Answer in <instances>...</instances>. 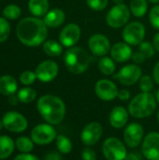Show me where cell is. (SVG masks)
I'll use <instances>...</instances> for the list:
<instances>
[{"label": "cell", "mask_w": 159, "mask_h": 160, "mask_svg": "<svg viewBox=\"0 0 159 160\" xmlns=\"http://www.w3.org/2000/svg\"><path fill=\"white\" fill-rule=\"evenodd\" d=\"M129 115L130 114L128 112V110H127L125 107L116 106L110 112L109 123L113 128L121 129L127 125Z\"/></svg>", "instance_id": "cell-19"}, {"label": "cell", "mask_w": 159, "mask_h": 160, "mask_svg": "<svg viewBox=\"0 0 159 160\" xmlns=\"http://www.w3.org/2000/svg\"><path fill=\"white\" fill-rule=\"evenodd\" d=\"M103 134V127L98 122H90L88 123L82 130L80 139L81 142L85 146H93L97 144L101 139Z\"/></svg>", "instance_id": "cell-11"}, {"label": "cell", "mask_w": 159, "mask_h": 160, "mask_svg": "<svg viewBox=\"0 0 159 160\" xmlns=\"http://www.w3.org/2000/svg\"><path fill=\"white\" fill-rule=\"evenodd\" d=\"M131 59H132V61H133L134 64L141 65V64H143L147 58L145 57V55L142 52L138 51V52H133V54L131 56Z\"/></svg>", "instance_id": "cell-38"}, {"label": "cell", "mask_w": 159, "mask_h": 160, "mask_svg": "<svg viewBox=\"0 0 159 160\" xmlns=\"http://www.w3.org/2000/svg\"><path fill=\"white\" fill-rule=\"evenodd\" d=\"M14 148L15 142L10 137L7 135L0 136V160L9 158L13 153Z\"/></svg>", "instance_id": "cell-23"}, {"label": "cell", "mask_w": 159, "mask_h": 160, "mask_svg": "<svg viewBox=\"0 0 159 160\" xmlns=\"http://www.w3.org/2000/svg\"><path fill=\"white\" fill-rule=\"evenodd\" d=\"M81 158L82 160H97V153L94 149H92L91 147L87 146L85 148H83L82 150L81 153Z\"/></svg>", "instance_id": "cell-37"}, {"label": "cell", "mask_w": 159, "mask_h": 160, "mask_svg": "<svg viewBox=\"0 0 159 160\" xmlns=\"http://www.w3.org/2000/svg\"><path fill=\"white\" fill-rule=\"evenodd\" d=\"M119 89L117 85L109 79L98 80L95 84L96 96L103 101H112L118 96Z\"/></svg>", "instance_id": "cell-12"}, {"label": "cell", "mask_w": 159, "mask_h": 160, "mask_svg": "<svg viewBox=\"0 0 159 160\" xmlns=\"http://www.w3.org/2000/svg\"><path fill=\"white\" fill-rule=\"evenodd\" d=\"M47 27L43 20L37 17H27L18 23L16 34L23 45L37 47L46 40L48 36Z\"/></svg>", "instance_id": "cell-1"}, {"label": "cell", "mask_w": 159, "mask_h": 160, "mask_svg": "<svg viewBox=\"0 0 159 160\" xmlns=\"http://www.w3.org/2000/svg\"><path fill=\"white\" fill-rule=\"evenodd\" d=\"M147 1L152 3V4H155V5H157L159 3V0H147Z\"/></svg>", "instance_id": "cell-47"}, {"label": "cell", "mask_w": 159, "mask_h": 160, "mask_svg": "<svg viewBox=\"0 0 159 160\" xmlns=\"http://www.w3.org/2000/svg\"><path fill=\"white\" fill-rule=\"evenodd\" d=\"M57 137L56 130L51 124L37 125L31 131V139L36 144L46 145L55 141Z\"/></svg>", "instance_id": "cell-9"}, {"label": "cell", "mask_w": 159, "mask_h": 160, "mask_svg": "<svg viewBox=\"0 0 159 160\" xmlns=\"http://www.w3.org/2000/svg\"><path fill=\"white\" fill-rule=\"evenodd\" d=\"M89 51L96 56H105L110 53L112 44L107 36L103 34H94L92 35L87 42Z\"/></svg>", "instance_id": "cell-15"}, {"label": "cell", "mask_w": 159, "mask_h": 160, "mask_svg": "<svg viewBox=\"0 0 159 160\" xmlns=\"http://www.w3.org/2000/svg\"><path fill=\"white\" fill-rule=\"evenodd\" d=\"M21 8L17 5H8L3 10V15L7 19L15 20L21 16Z\"/></svg>", "instance_id": "cell-31"}, {"label": "cell", "mask_w": 159, "mask_h": 160, "mask_svg": "<svg viewBox=\"0 0 159 160\" xmlns=\"http://www.w3.org/2000/svg\"><path fill=\"white\" fill-rule=\"evenodd\" d=\"M149 22L153 28L159 30V5L154 6L149 12Z\"/></svg>", "instance_id": "cell-34"}, {"label": "cell", "mask_w": 159, "mask_h": 160, "mask_svg": "<svg viewBox=\"0 0 159 160\" xmlns=\"http://www.w3.org/2000/svg\"><path fill=\"white\" fill-rule=\"evenodd\" d=\"M142 76V70L141 67L134 63L124 66L117 73L112 75L114 80L125 86H131L136 82H139Z\"/></svg>", "instance_id": "cell-8"}, {"label": "cell", "mask_w": 159, "mask_h": 160, "mask_svg": "<svg viewBox=\"0 0 159 160\" xmlns=\"http://www.w3.org/2000/svg\"><path fill=\"white\" fill-rule=\"evenodd\" d=\"M34 142L31 138H28L26 136H22L16 139L15 146L16 148L23 154H28L33 151L34 149Z\"/></svg>", "instance_id": "cell-28"}, {"label": "cell", "mask_w": 159, "mask_h": 160, "mask_svg": "<svg viewBox=\"0 0 159 160\" xmlns=\"http://www.w3.org/2000/svg\"><path fill=\"white\" fill-rule=\"evenodd\" d=\"M4 128L13 133H22L28 128L27 119L18 112H7L2 118Z\"/></svg>", "instance_id": "cell-10"}, {"label": "cell", "mask_w": 159, "mask_h": 160, "mask_svg": "<svg viewBox=\"0 0 159 160\" xmlns=\"http://www.w3.org/2000/svg\"><path fill=\"white\" fill-rule=\"evenodd\" d=\"M142 152L147 160H159V133L149 132L142 142Z\"/></svg>", "instance_id": "cell-14"}, {"label": "cell", "mask_w": 159, "mask_h": 160, "mask_svg": "<svg viewBox=\"0 0 159 160\" xmlns=\"http://www.w3.org/2000/svg\"><path fill=\"white\" fill-rule=\"evenodd\" d=\"M144 139V128L140 123L128 124L124 131V141L127 147L137 148Z\"/></svg>", "instance_id": "cell-16"}, {"label": "cell", "mask_w": 159, "mask_h": 160, "mask_svg": "<svg viewBox=\"0 0 159 160\" xmlns=\"http://www.w3.org/2000/svg\"><path fill=\"white\" fill-rule=\"evenodd\" d=\"M129 9L131 14L137 18H142L148 11L147 0H130Z\"/></svg>", "instance_id": "cell-25"}, {"label": "cell", "mask_w": 159, "mask_h": 160, "mask_svg": "<svg viewBox=\"0 0 159 160\" xmlns=\"http://www.w3.org/2000/svg\"><path fill=\"white\" fill-rule=\"evenodd\" d=\"M10 33V25L8 22L5 19L0 17V42L7 40Z\"/></svg>", "instance_id": "cell-35"}, {"label": "cell", "mask_w": 159, "mask_h": 160, "mask_svg": "<svg viewBox=\"0 0 159 160\" xmlns=\"http://www.w3.org/2000/svg\"><path fill=\"white\" fill-rule=\"evenodd\" d=\"M125 160H142V159H141V158H140V156H139V155H137V154H135V153H129V154H127V157H126Z\"/></svg>", "instance_id": "cell-44"}, {"label": "cell", "mask_w": 159, "mask_h": 160, "mask_svg": "<svg viewBox=\"0 0 159 160\" xmlns=\"http://www.w3.org/2000/svg\"><path fill=\"white\" fill-rule=\"evenodd\" d=\"M4 126H3V123H2V120L0 121V131H1V129H2V128H3Z\"/></svg>", "instance_id": "cell-49"}, {"label": "cell", "mask_w": 159, "mask_h": 160, "mask_svg": "<svg viewBox=\"0 0 159 160\" xmlns=\"http://www.w3.org/2000/svg\"><path fill=\"white\" fill-rule=\"evenodd\" d=\"M131 98V94L127 89H121L118 92L117 98H119L121 101H127Z\"/></svg>", "instance_id": "cell-40"}, {"label": "cell", "mask_w": 159, "mask_h": 160, "mask_svg": "<svg viewBox=\"0 0 159 160\" xmlns=\"http://www.w3.org/2000/svg\"><path fill=\"white\" fill-rule=\"evenodd\" d=\"M14 160H40L37 157H36V156H34V155H32V154H20V155H18Z\"/></svg>", "instance_id": "cell-41"}, {"label": "cell", "mask_w": 159, "mask_h": 160, "mask_svg": "<svg viewBox=\"0 0 159 160\" xmlns=\"http://www.w3.org/2000/svg\"><path fill=\"white\" fill-rule=\"evenodd\" d=\"M37 109L41 117L51 125L60 124L67 112V107L63 99L54 95H44L37 102Z\"/></svg>", "instance_id": "cell-2"}, {"label": "cell", "mask_w": 159, "mask_h": 160, "mask_svg": "<svg viewBox=\"0 0 159 160\" xmlns=\"http://www.w3.org/2000/svg\"><path fill=\"white\" fill-rule=\"evenodd\" d=\"M153 46H154V48H155V50H156V52H159V32H157L155 36H154V38H153Z\"/></svg>", "instance_id": "cell-43"}, {"label": "cell", "mask_w": 159, "mask_h": 160, "mask_svg": "<svg viewBox=\"0 0 159 160\" xmlns=\"http://www.w3.org/2000/svg\"><path fill=\"white\" fill-rule=\"evenodd\" d=\"M153 79L155 82L159 85V61L155 65L153 68Z\"/></svg>", "instance_id": "cell-42"}, {"label": "cell", "mask_w": 159, "mask_h": 160, "mask_svg": "<svg viewBox=\"0 0 159 160\" xmlns=\"http://www.w3.org/2000/svg\"><path fill=\"white\" fill-rule=\"evenodd\" d=\"M154 79L149 75H142L139 81V86L142 92L151 93L154 88Z\"/></svg>", "instance_id": "cell-30"}, {"label": "cell", "mask_w": 159, "mask_h": 160, "mask_svg": "<svg viewBox=\"0 0 159 160\" xmlns=\"http://www.w3.org/2000/svg\"><path fill=\"white\" fill-rule=\"evenodd\" d=\"M114 2L115 5H119V4H124V1L125 0H112Z\"/></svg>", "instance_id": "cell-46"}, {"label": "cell", "mask_w": 159, "mask_h": 160, "mask_svg": "<svg viewBox=\"0 0 159 160\" xmlns=\"http://www.w3.org/2000/svg\"><path fill=\"white\" fill-rule=\"evenodd\" d=\"M19 101L22 103H31L37 98V92L30 87H23L18 91L17 94Z\"/></svg>", "instance_id": "cell-29"}, {"label": "cell", "mask_w": 159, "mask_h": 160, "mask_svg": "<svg viewBox=\"0 0 159 160\" xmlns=\"http://www.w3.org/2000/svg\"><path fill=\"white\" fill-rule=\"evenodd\" d=\"M49 1L48 0H29L28 8L30 12L35 17H43L49 11Z\"/></svg>", "instance_id": "cell-22"}, {"label": "cell", "mask_w": 159, "mask_h": 160, "mask_svg": "<svg viewBox=\"0 0 159 160\" xmlns=\"http://www.w3.org/2000/svg\"><path fill=\"white\" fill-rule=\"evenodd\" d=\"M82 29L79 24L69 22L63 27L59 34V42L66 48L74 47L80 40Z\"/></svg>", "instance_id": "cell-13"}, {"label": "cell", "mask_w": 159, "mask_h": 160, "mask_svg": "<svg viewBox=\"0 0 159 160\" xmlns=\"http://www.w3.org/2000/svg\"><path fill=\"white\" fill-rule=\"evenodd\" d=\"M35 73L37 75V79L40 82H50L57 77L59 73V67L53 60H45L38 64Z\"/></svg>", "instance_id": "cell-17"}, {"label": "cell", "mask_w": 159, "mask_h": 160, "mask_svg": "<svg viewBox=\"0 0 159 160\" xmlns=\"http://www.w3.org/2000/svg\"><path fill=\"white\" fill-rule=\"evenodd\" d=\"M55 144L58 152L62 155H67L72 151V142L68 137L65 135H57L55 139Z\"/></svg>", "instance_id": "cell-27"}, {"label": "cell", "mask_w": 159, "mask_h": 160, "mask_svg": "<svg viewBox=\"0 0 159 160\" xmlns=\"http://www.w3.org/2000/svg\"><path fill=\"white\" fill-rule=\"evenodd\" d=\"M156 98H157V103L159 104V89L157 91V93H156Z\"/></svg>", "instance_id": "cell-48"}, {"label": "cell", "mask_w": 159, "mask_h": 160, "mask_svg": "<svg viewBox=\"0 0 159 160\" xmlns=\"http://www.w3.org/2000/svg\"><path fill=\"white\" fill-rule=\"evenodd\" d=\"M133 54V50L130 45L125 41H119L114 43L110 51V55L116 63H126Z\"/></svg>", "instance_id": "cell-18"}, {"label": "cell", "mask_w": 159, "mask_h": 160, "mask_svg": "<svg viewBox=\"0 0 159 160\" xmlns=\"http://www.w3.org/2000/svg\"><path fill=\"white\" fill-rule=\"evenodd\" d=\"M18 100H19V99H18V97H14L13 95H12V96H9L8 101H9V103H10L11 105H13V106L17 105Z\"/></svg>", "instance_id": "cell-45"}, {"label": "cell", "mask_w": 159, "mask_h": 160, "mask_svg": "<svg viewBox=\"0 0 159 160\" xmlns=\"http://www.w3.org/2000/svg\"><path fill=\"white\" fill-rule=\"evenodd\" d=\"M157 106L156 96L151 93L142 92L135 96L128 104L129 114L136 119H143L151 116Z\"/></svg>", "instance_id": "cell-4"}, {"label": "cell", "mask_w": 159, "mask_h": 160, "mask_svg": "<svg viewBox=\"0 0 159 160\" xmlns=\"http://www.w3.org/2000/svg\"><path fill=\"white\" fill-rule=\"evenodd\" d=\"M157 122H158L159 124V111L158 112H157Z\"/></svg>", "instance_id": "cell-50"}, {"label": "cell", "mask_w": 159, "mask_h": 160, "mask_svg": "<svg viewBox=\"0 0 159 160\" xmlns=\"http://www.w3.org/2000/svg\"><path fill=\"white\" fill-rule=\"evenodd\" d=\"M63 48L64 46L53 39H49L46 40L43 43V52L52 57H55V56H59L63 53Z\"/></svg>", "instance_id": "cell-26"}, {"label": "cell", "mask_w": 159, "mask_h": 160, "mask_svg": "<svg viewBox=\"0 0 159 160\" xmlns=\"http://www.w3.org/2000/svg\"><path fill=\"white\" fill-rule=\"evenodd\" d=\"M45 24L51 28H56L61 26L66 21V13L61 8H55L47 12L43 19Z\"/></svg>", "instance_id": "cell-20"}, {"label": "cell", "mask_w": 159, "mask_h": 160, "mask_svg": "<svg viewBox=\"0 0 159 160\" xmlns=\"http://www.w3.org/2000/svg\"><path fill=\"white\" fill-rule=\"evenodd\" d=\"M139 51L142 52L147 59L154 57V55L156 53V50L153 46V43H151L149 41H142L139 45Z\"/></svg>", "instance_id": "cell-32"}, {"label": "cell", "mask_w": 159, "mask_h": 160, "mask_svg": "<svg viewBox=\"0 0 159 160\" xmlns=\"http://www.w3.org/2000/svg\"><path fill=\"white\" fill-rule=\"evenodd\" d=\"M36 79H37L36 73L31 71V70L23 71L20 76V82L23 85H31V84H33L35 82Z\"/></svg>", "instance_id": "cell-36"}, {"label": "cell", "mask_w": 159, "mask_h": 160, "mask_svg": "<svg viewBox=\"0 0 159 160\" xmlns=\"http://www.w3.org/2000/svg\"><path fill=\"white\" fill-rule=\"evenodd\" d=\"M101 151L106 160H125L127 155V145L116 137L107 138L103 142Z\"/></svg>", "instance_id": "cell-5"}, {"label": "cell", "mask_w": 159, "mask_h": 160, "mask_svg": "<svg viewBox=\"0 0 159 160\" xmlns=\"http://www.w3.org/2000/svg\"><path fill=\"white\" fill-rule=\"evenodd\" d=\"M97 67L99 71L106 76H112L114 74L115 69H116V66H115V62L113 61V59L110 56H102L100 57V59L98 60L97 63Z\"/></svg>", "instance_id": "cell-24"}, {"label": "cell", "mask_w": 159, "mask_h": 160, "mask_svg": "<svg viewBox=\"0 0 159 160\" xmlns=\"http://www.w3.org/2000/svg\"><path fill=\"white\" fill-rule=\"evenodd\" d=\"M43 160H63V158H62L61 153L56 152V151H52L45 155Z\"/></svg>", "instance_id": "cell-39"}, {"label": "cell", "mask_w": 159, "mask_h": 160, "mask_svg": "<svg viewBox=\"0 0 159 160\" xmlns=\"http://www.w3.org/2000/svg\"><path fill=\"white\" fill-rule=\"evenodd\" d=\"M64 64L70 73L80 75L88 69L91 64V56L83 48L74 46L68 48L65 52Z\"/></svg>", "instance_id": "cell-3"}, {"label": "cell", "mask_w": 159, "mask_h": 160, "mask_svg": "<svg viewBox=\"0 0 159 160\" xmlns=\"http://www.w3.org/2000/svg\"><path fill=\"white\" fill-rule=\"evenodd\" d=\"M146 35V27L141 22H130L124 26L122 31V38L126 43L130 46H139Z\"/></svg>", "instance_id": "cell-7"}, {"label": "cell", "mask_w": 159, "mask_h": 160, "mask_svg": "<svg viewBox=\"0 0 159 160\" xmlns=\"http://www.w3.org/2000/svg\"><path fill=\"white\" fill-rule=\"evenodd\" d=\"M18 83L16 80L9 75H4L0 78V93L4 96H12L17 92Z\"/></svg>", "instance_id": "cell-21"}, {"label": "cell", "mask_w": 159, "mask_h": 160, "mask_svg": "<svg viewBox=\"0 0 159 160\" xmlns=\"http://www.w3.org/2000/svg\"><path fill=\"white\" fill-rule=\"evenodd\" d=\"M130 9L126 4L114 5L106 15V23L114 29L124 27L128 23L130 19Z\"/></svg>", "instance_id": "cell-6"}, {"label": "cell", "mask_w": 159, "mask_h": 160, "mask_svg": "<svg viewBox=\"0 0 159 160\" xmlns=\"http://www.w3.org/2000/svg\"><path fill=\"white\" fill-rule=\"evenodd\" d=\"M109 4V0H86V5L88 8L95 11L104 10Z\"/></svg>", "instance_id": "cell-33"}]
</instances>
